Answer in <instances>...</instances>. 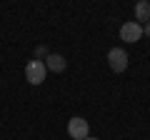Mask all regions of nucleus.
I'll use <instances>...</instances> for the list:
<instances>
[{
	"label": "nucleus",
	"mask_w": 150,
	"mask_h": 140,
	"mask_svg": "<svg viewBox=\"0 0 150 140\" xmlns=\"http://www.w3.org/2000/svg\"><path fill=\"white\" fill-rule=\"evenodd\" d=\"M45 75H48V68H45V60H28L25 65V80L30 83V85H40V83L45 80Z\"/></svg>",
	"instance_id": "f257e3e1"
},
{
	"label": "nucleus",
	"mask_w": 150,
	"mask_h": 140,
	"mask_svg": "<svg viewBox=\"0 0 150 140\" xmlns=\"http://www.w3.org/2000/svg\"><path fill=\"white\" fill-rule=\"evenodd\" d=\"M68 135L73 140H85L90 135V123L85 118H70L68 120Z\"/></svg>",
	"instance_id": "f03ea898"
},
{
	"label": "nucleus",
	"mask_w": 150,
	"mask_h": 140,
	"mask_svg": "<svg viewBox=\"0 0 150 140\" xmlns=\"http://www.w3.org/2000/svg\"><path fill=\"white\" fill-rule=\"evenodd\" d=\"M108 65L112 73H125L128 68V53L123 48H110L108 50Z\"/></svg>",
	"instance_id": "7ed1b4c3"
},
{
	"label": "nucleus",
	"mask_w": 150,
	"mask_h": 140,
	"mask_svg": "<svg viewBox=\"0 0 150 140\" xmlns=\"http://www.w3.org/2000/svg\"><path fill=\"white\" fill-rule=\"evenodd\" d=\"M143 38V25L135 20H128L120 25V40L123 43H138V40Z\"/></svg>",
	"instance_id": "20e7f679"
},
{
	"label": "nucleus",
	"mask_w": 150,
	"mask_h": 140,
	"mask_svg": "<svg viewBox=\"0 0 150 140\" xmlns=\"http://www.w3.org/2000/svg\"><path fill=\"white\" fill-rule=\"evenodd\" d=\"M45 68H48L50 73H63V70L68 68V63H65V58H63V55L50 53L48 58H45Z\"/></svg>",
	"instance_id": "39448f33"
},
{
	"label": "nucleus",
	"mask_w": 150,
	"mask_h": 140,
	"mask_svg": "<svg viewBox=\"0 0 150 140\" xmlns=\"http://www.w3.org/2000/svg\"><path fill=\"white\" fill-rule=\"evenodd\" d=\"M135 23H150V0H138L135 3Z\"/></svg>",
	"instance_id": "423d86ee"
},
{
	"label": "nucleus",
	"mask_w": 150,
	"mask_h": 140,
	"mask_svg": "<svg viewBox=\"0 0 150 140\" xmlns=\"http://www.w3.org/2000/svg\"><path fill=\"white\" fill-rule=\"evenodd\" d=\"M48 48H45V45H38L35 48V60H43V58H48Z\"/></svg>",
	"instance_id": "0eeeda50"
},
{
	"label": "nucleus",
	"mask_w": 150,
	"mask_h": 140,
	"mask_svg": "<svg viewBox=\"0 0 150 140\" xmlns=\"http://www.w3.org/2000/svg\"><path fill=\"white\" fill-rule=\"evenodd\" d=\"M143 35H148V38H150V23H145V25H143Z\"/></svg>",
	"instance_id": "6e6552de"
},
{
	"label": "nucleus",
	"mask_w": 150,
	"mask_h": 140,
	"mask_svg": "<svg viewBox=\"0 0 150 140\" xmlns=\"http://www.w3.org/2000/svg\"><path fill=\"white\" fill-rule=\"evenodd\" d=\"M85 140H98V138H90V135H88V138H85Z\"/></svg>",
	"instance_id": "1a4fd4ad"
}]
</instances>
